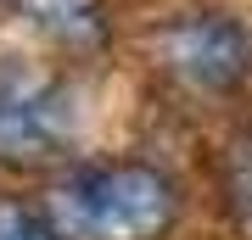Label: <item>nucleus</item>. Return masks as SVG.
Masks as SVG:
<instances>
[{
	"label": "nucleus",
	"mask_w": 252,
	"mask_h": 240,
	"mask_svg": "<svg viewBox=\"0 0 252 240\" xmlns=\"http://www.w3.org/2000/svg\"><path fill=\"white\" fill-rule=\"evenodd\" d=\"M62 240H168L180 223V185L140 157H107L67 168L39 201Z\"/></svg>",
	"instance_id": "1"
},
{
	"label": "nucleus",
	"mask_w": 252,
	"mask_h": 240,
	"mask_svg": "<svg viewBox=\"0 0 252 240\" xmlns=\"http://www.w3.org/2000/svg\"><path fill=\"white\" fill-rule=\"evenodd\" d=\"M152 67L190 101H224L252 84V17L241 11H180L152 34Z\"/></svg>",
	"instance_id": "2"
},
{
	"label": "nucleus",
	"mask_w": 252,
	"mask_h": 240,
	"mask_svg": "<svg viewBox=\"0 0 252 240\" xmlns=\"http://www.w3.org/2000/svg\"><path fill=\"white\" fill-rule=\"evenodd\" d=\"M0 240H62L45 207H28L17 196H0Z\"/></svg>",
	"instance_id": "6"
},
{
	"label": "nucleus",
	"mask_w": 252,
	"mask_h": 240,
	"mask_svg": "<svg viewBox=\"0 0 252 240\" xmlns=\"http://www.w3.org/2000/svg\"><path fill=\"white\" fill-rule=\"evenodd\" d=\"M73 89L56 73L0 56V162L6 168H45L73 145Z\"/></svg>",
	"instance_id": "3"
},
{
	"label": "nucleus",
	"mask_w": 252,
	"mask_h": 240,
	"mask_svg": "<svg viewBox=\"0 0 252 240\" xmlns=\"http://www.w3.org/2000/svg\"><path fill=\"white\" fill-rule=\"evenodd\" d=\"M224 218L235 240H252V134H241L224 157Z\"/></svg>",
	"instance_id": "5"
},
{
	"label": "nucleus",
	"mask_w": 252,
	"mask_h": 240,
	"mask_svg": "<svg viewBox=\"0 0 252 240\" xmlns=\"http://www.w3.org/2000/svg\"><path fill=\"white\" fill-rule=\"evenodd\" d=\"M62 56H101L112 45V0H6Z\"/></svg>",
	"instance_id": "4"
}]
</instances>
